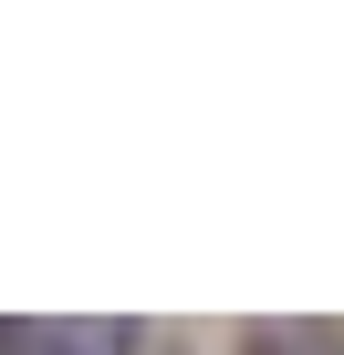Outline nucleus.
Listing matches in <instances>:
<instances>
[{
    "instance_id": "1",
    "label": "nucleus",
    "mask_w": 344,
    "mask_h": 355,
    "mask_svg": "<svg viewBox=\"0 0 344 355\" xmlns=\"http://www.w3.org/2000/svg\"><path fill=\"white\" fill-rule=\"evenodd\" d=\"M251 355H323V345H292V334H271V345H251Z\"/></svg>"
}]
</instances>
